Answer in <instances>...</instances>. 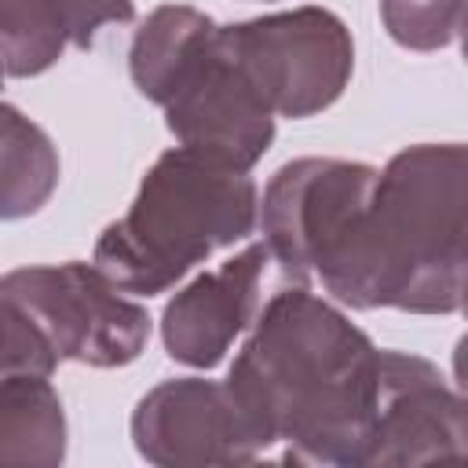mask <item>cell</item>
I'll return each instance as SVG.
<instances>
[{
	"instance_id": "9a60e30c",
	"label": "cell",
	"mask_w": 468,
	"mask_h": 468,
	"mask_svg": "<svg viewBox=\"0 0 468 468\" xmlns=\"http://www.w3.org/2000/svg\"><path fill=\"white\" fill-rule=\"evenodd\" d=\"M388 37L406 51H439L461 40L464 0H380Z\"/></svg>"
},
{
	"instance_id": "6da1fadb",
	"label": "cell",
	"mask_w": 468,
	"mask_h": 468,
	"mask_svg": "<svg viewBox=\"0 0 468 468\" xmlns=\"http://www.w3.org/2000/svg\"><path fill=\"white\" fill-rule=\"evenodd\" d=\"M377 351L340 307L292 285L252 318L223 384L267 450L285 442L282 461L358 468Z\"/></svg>"
},
{
	"instance_id": "ba28073f",
	"label": "cell",
	"mask_w": 468,
	"mask_h": 468,
	"mask_svg": "<svg viewBox=\"0 0 468 468\" xmlns=\"http://www.w3.org/2000/svg\"><path fill=\"white\" fill-rule=\"evenodd\" d=\"M135 453L157 468L249 464L267 453L223 380L176 377L150 388L132 413Z\"/></svg>"
},
{
	"instance_id": "4fadbf2b",
	"label": "cell",
	"mask_w": 468,
	"mask_h": 468,
	"mask_svg": "<svg viewBox=\"0 0 468 468\" xmlns=\"http://www.w3.org/2000/svg\"><path fill=\"white\" fill-rule=\"evenodd\" d=\"M66 461V410L48 377H0V468H55Z\"/></svg>"
},
{
	"instance_id": "277c9868",
	"label": "cell",
	"mask_w": 468,
	"mask_h": 468,
	"mask_svg": "<svg viewBox=\"0 0 468 468\" xmlns=\"http://www.w3.org/2000/svg\"><path fill=\"white\" fill-rule=\"evenodd\" d=\"M219 40L274 117L300 121L329 110L355 73L351 29L314 4L219 26Z\"/></svg>"
},
{
	"instance_id": "5b68a950",
	"label": "cell",
	"mask_w": 468,
	"mask_h": 468,
	"mask_svg": "<svg viewBox=\"0 0 468 468\" xmlns=\"http://www.w3.org/2000/svg\"><path fill=\"white\" fill-rule=\"evenodd\" d=\"M0 296L18 303L44 333L58 362L117 369L135 362L150 340V314L95 263L18 267L0 274Z\"/></svg>"
},
{
	"instance_id": "3957f363",
	"label": "cell",
	"mask_w": 468,
	"mask_h": 468,
	"mask_svg": "<svg viewBox=\"0 0 468 468\" xmlns=\"http://www.w3.org/2000/svg\"><path fill=\"white\" fill-rule=\"evenodd\" d=\"M256 216L260 190L249 172L176 146L146 168L128 212L99 234L91 263L121 292L157 296L216 249L245 241Z\"/></svg>"
},
{
	"instance_id": "7a4b0ae2",
	"label": "cell",
	"mask_w": 468,
	"mask_h": 468,
	"mask_svg": "<svg viewBox=\"0 0 468 468\" xmlns=\"http://www.w3.org/2000/svg\"><path fill=\"white\" fill-rule=\"evenodd\" d=\"M468 150L417 143L377 168L373 194L318 285L344 307L457 314L468 274Z\"/></svg>"
},
{
	"instance_id": "2e32d148",
	"label": "cell",
	"mask_w": 468,
	"mask_h": 468,
	"mask_svg": "<svg viewBox=\"0 0 468 468\" xmlns=\"http://www.w3.org/2000/svg\"><path fill=\"white\" fill-rule=\"evenodd\" d=\"M55 366L58 358L44 340V333L33 325V318L18 303L0 296V377H15V373L51 377Z\"/></svg>"
},
{
	"instance_id": "e0dca14e",
	"label": "cell",
	"mask_w": 468,
	"mask_h": 468,
	"mask_svg": "<svg viewBox=\"0 0 468 468\" xmlns=\"http://www.w3.org/2000/svg\"><path fill=\"white\" fill-rule=\"evenodd\" d=\"M0 84H4V66H0Z\"/></svg>"
},
{
	"instance_id": "8fae6325",
	"label": "cell",
	"mask_w": 468,
	"mask_h": 468,
	"mask_svg": "<svg viewBox=\"0 0 468 468\" xmlns=\"http://www.w3.org/2000/svg\"><path fill=\"white\" fill-rule=\"evenodd\" d=\"M132 18V0H0V66L11 77H37L66 48L88 51L102 26Z\"/></svg>"
},
{
	"instance_id": "30bf717a",
	"label": "cell",
	"mask_w": 468,
	"mask_h": 468,
	"mask_svg": "<svg viewBox=\"0 0 468 468\" xmlns=\"http://www.w3.org/2000/svg\"><path fill=\"white\" fill-rule=\"evenodd\" d=\"M267 263L271 252L263 241H256L216 271L186 282L161 314V340L168 358L190 369H216L256 318Z\"/></svg>"
},
{
	"instance_id": "9c48e42d",
	"label": "cell",
	"mask_w": 468,
	"mask_h": 468,
	"mask_svg": "<svg viewBox=\"0 0 468 468\" xmlns=\"http://www.w3.org/2000/svg\"><path fill=\"white\" fill-rule=\"evenodd\" d=\"M161 110L179 146L238 172H249L274 143V113L223 48L219 26Z\"/></svg>"
},
{
	"instance_id": "7c38bea8",
	"label": "cell",
	"mask_w": 468,
	"mask_h": 468,
	"mask_svg": "<svg viewBox=\"0 0 468 468\" xmlns=\"http://www.w3.org/2000/svg\"><path fill=\"white\" fill-rule=\"evenodd\" d=\"M216 22L190 4H161L135 29L128 51V73L143 99L165 106L194 58L212 40Z\"/></svg>"
},
{
	"instance_id": "52a82bcc",
	"label": "cell",
	"mask_w": 468,
	"mask_h": 468,
	"mask_svg": "<svg viewBox=\"0 0 468 468\" xmlns=\"http://www.w3.org/2000/svg\"><path fill=\"white\" fill-rule=\"evenodd\" d=\"M464 450V399L446 384L439 366L406 351H377L373 410L358 468L461 461Z\"/></svg>"
},
{
	"instance_id": "5bb4252c",
	"label": "cell",
	"mask_w": 468,
	"mask_h": 468,
	"mask_svg": "<svg viewBox=\"0 0 468 468\" xmlns=\"http://www.w3.org/2000/svg\"><path fill=\"white\" fill-rule=\"evenodd\" d=\"M58 176L62 165L51 135L18 106L0 102V219L40 212L51 201Z\"/></svg>"
},
{
	"instance_id": "8992f818",
	"label": "cell",
	"mask_w": 468,
	"mask_h": 468,
	"mask_svg": "<svg viewBox=\"0 0 468 468\" xmlns=\"http://www.w3.org/2000/svg\"><path fill=\"white\" fill-rule=\"evenodd\" d=\"M377 168L344 157H296L263 186V245L285 278L311 285L366 208Z\"/></svg>"
}]
</instances>
